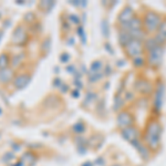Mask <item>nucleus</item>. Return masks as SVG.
I'll list each match as a JSON object with an SVG mask.
<instances>
[{"mask_svg": "<svg viewBox=\"0 0 166 166\" xmlns=\"http://www.w3.org/2000/svg\"><path fill=\"white\" fill-rule=\"evenodd\" d=\"M160 133H162V128L157 122H152L148 125L146 133V142L151 148H156L158 146Z\"/></svg>", "mask_w": 166, "mask_h": 166, "instance_id": "1", "label": "nucleus"}, {"mask_svg": "<svg viewBox=\"0 0 166 166\" xmlns=\"http://www.w3.org/2000/svg\"><path fill=\"white\" fill-rule=\"evenodd\" d=\"M125 48H126L127 54L130 55V57H132V58L134 59L140 58V55H141L142 53V43L138 39L132 38L130 41L126 43Z\"/></svg>", "mask_w": 166, "mask_h": 166, "instance_id": "2", "label": "nucleus"}, {"mask_svg": "<svg viewBox=\"0 0 166 166\" xmlns=\"http://www.w3.org/2000/svg\"><path fill=\"white\" fill-rule=\"evenodd\" d=\"M164 50L160 45H156L153 49L149 50V63L154 66H157L160 64L162 60H163Z\"/></svg>", "mask_w": 166, "mask_h": 166, "instance_id": "3", "label": "nucleus"}, {"mask_svg": "<svg viewBox=\"0 0 166 166\" xmlns=\"http://www.w3.org/2000/svg\"><path fill=\"white\" fill-rule=\"evenodd\" d=\"M145 26L146 29L148 31H154L157 29V27L160 26V17L155 12H148L145 16Z\"/></svg>", "mask_w": 166, "mask_h": 166, "instance_id": "4", "label": "nucleus"}, {"mask_svg": "<svg viewBox=\"0 0 166 166\" xmlns=\"http://www.w3.org/2000/svg\"><path fill=\"white\" fill-rule=\"evenodd\" d=\"M122 135H123V137H124L126 141H128V142H131V143L134 144L136 141H137L138 132L135 127L128 126V127H126V128H124V130L122 131Z\"/></svg>", "mask_w": 166, "mask_h": 166, "instance_id": "5", "label": "nucleus"}, {"mask_svg": "<svg viewBox=\"0 0 166 166\" xmlns=\"http://www.w3.org/2000/svg\"><path fill=\"white\" fill-rule=\"evenodd\" d=\"M132 124V116L128 112H122L117 116V125L120 127H122L123 130L128 127Z\"/></svg>", "mask_w": 166, "mask_h": 166, "instance_id": "6", "label": "nucleus"}, {"mask_svg": "<svg viewBox=\"0 0 166 166\" xmlns=\"http://www.w3.org/2000/svg\"><path fill=\"white\" fill-rule=\"evenodd\" d=\"M133 18H134V11H133V9L131 8V7H126V8L121 12V14H120L119 17V20L122 25L126 26L128 22L132 21Z\"/></svg>", "mask_w": 166, "mask_h": 166, "instance_id": "7", "label": "nucleus"}, {"mask_svg": "<svg viewBox=\"0 0 166 166\" xmlns=\"http://www.w3.org/2000/svg\"><path fill=\"white\" fill-rule=\"evenodd\" d=\"M26 39H27V36H26L25 31L22 29L21 27H18L14 30V36H12V41L17 44H22L23 42L26 41Z\"/></svg>", "mask_w": 166, "mask_h": 166, "instance_id": "8", "label": "nucleus"}, {"mask_svg": "<svg viewBox=\"0 0 166 166\" xmlns=\"http://www.w3.org/2000/svg\"><path fill=\"white\" fill-rule=\"evenodd\" d=\"M163 97H164V85L160 84V86L157 88V91L155 94V108L156 110L160 111L163 104Z\"/></svg>", "mask_w": 166, "mask_h": 166, "instance_id": "9", "label": "nucleus"}, {"mask_svg": "<svg viewBox=\"0 0 166 166\" xmlns=\"http://www.w3.org/2000/svg\"><path fill=\"white\" fill-rule=\"evenodd\" d=\"M29 82H30V77L28 74H21L14 79V84L17 89H22L25 88Z\"/></svg>", "mask_w": 166, "mask_h": 166, "instance_id": "10", "label": "nucleus"}, {"mask_svg": "<svg viewBox=\"0 0 166 166\" xmlns=\"http://www.w3.org/2000/svg\"><path fill=\"white\" fill-rule=\"evenodd\" d=\"M125 29L128 31L130 34L136 32V31H140L141 30V21H140L137 18H133L132 21L128 22V23L125 26Z\"/></svg>", "mask_w": 166, "mask_h": 166, "instance_id": "11", "label": "nucleus"}, {"mask_svg": "<svg viewBox=\"0 0 166 166\" xmlns=\"http://www.w3.org/2000/svg\"><path fill=\"white\" fill-rule=\"evenodd\" d=\"M166 40V21H164L158 28V34L155 38V41L157 43H162Z\"/></svg>", "mask_w": 166, "mask_h": 166, "instance_id": "12", "label": "nucleus"}, {"mask_svg": "<svg viewBox=\"0 0 166 166\" xmlns=\"http://www.w3.org/2000/svg\"><path fill=\"white\" fill-rule=\"evenodd\" d=\"M12 77V70L3 69L0 70V82H8Z\"/></svg>", "mask_w": 166, "mask_h": 166, "instance_id": "13", "label": "nucleus"}, {"mask_svg": "<svg viewBox=\"0 0 166 166\" xmlns=\"http://www.w3.org/2000/svg\"><path fill=\"white\" fill-rule=\"evenodd\" d=\"M101 28H102V34L104 38H109L110 37V26H109L108 20H103L101 23Z\"/></svg>", "mask_w": 166, "mask_h": 166, "instance_id": "14", "label": "nucleus"}, {"mask_svg": "<svg viewBox=\"0 0 166 166\" xmlns=\"http://www.w3.org/2000/svg\"><path fill=\"white\" fill-rule=\"evenodd\" d=\"M8 63H9V59L8 57H7V54L1 53V54H0V70L6 69L7 65H8Z\"/></svg>", "mask_w": 166, "mask_h": 166, "instance_id": "15", "label": "nucleus"}, {"mask_svg": "<svg viewBox=\"0 0 166 166\" xmlns=\"http://www.w3.org/2000/svg\"><path fill=\"white\" fill-rule=\"evenodd\" d=\"M137 88L142 92H144V93H147V92L151 91V85L147 82H145V81H142L141 83H137Z\"/></svg>", "mask_w": 166, "mask_h": 166, "instance_id": "16", "label": "nucleus"}, {"mask_svg": "<svg viewBox=\"0 0 166 166\" xmlns=\"http://www.w3.org/2000/svg\"><path fill=\"white\" fill-rule=\"evenodd\" d=\"M101 66H102V64L100 63L99 61H97V62H93L91 65V70L92 72H99V70L101 69Z\"/></svg>", "mask_w": 166, "mask_h": 166, "instance_id": "17", "label": "nucleus"}, {"mask_svg": "<svg viewBox=\"0 0 166 166\" xmlns=\"http://www.w3.org/2000/svg\"><path fill=\"white\" fill-rule=\"evenodd\" d=\"M74 130H75V132L81 133V132H83V131H84V126H83L82 124H75Z\"/></svg>", "mask_w": 166, "mask_h": 166, "instance_id": "18", "label": "nucleus"}, {"mask_svg": "<svg viewBox=\"0 0 166 166\" xmlns=\"http://www.w3.org/2000/svg\"><path fill=\"white\" fill-rule=\"evenodd\" d=\"M22 59V55H20L19 58H18V57H14V66H16V65H18V64H19V62H20V60H21Z\"/></svg>", "mask_w": 166, "mask_h": 166, "instance_id": "19", "label": "nucleus"}, {"mask_svg": "<svg viewBox=\"0 0 166 166\" xmlns=\"http://www.w3.org/2000/svg\"><path fill=\"white\" fill-rule=\"evenodd\" d=\"M134 61H135V65H136V66L142 65V64H143V60H142V59H140V58L134 59Z\"/></svg>", "mask_w": 166, "mask_h": 166, "instance_id": "20", "label": "nucleus"}, {"mask_svg": "<svg viewBox=\"0 0 166 166\" xmlns=\"http://www.w3.org/2000/svg\"><path fill=\"white\" fill-rule=\"evenodd\" d=\"M26 20H27V21H31V20L33 19V18H34V16H33L32 14H26Z\"/></svg>", "mask_w": 166, "mask_h": 166, "instance_id": "21", "label": "nucleus"}, {"mask_svg": "<svg viewBox=\"0 0 166 166\" xmlns=\"http://www.w3.org/2000/svg\"><path fill=\"white\" fill-rule=\"evenodd\" d=\"M79 33H80V36H81V38H82V41H83V43L85 42V40H84V32H83V29L82 28H79Z\"/></svg>", "mask_w": 166, "mask_h": 166, "instance_id": "22", "label": "nucleus"}, {"mask_svg": "<svg viewBox=\"0 0 166 166\" xmlns=\"http://www.w3.org/2000/svg\"><path fill=\"white\" fill-rule=\"evenodd\" d=\"M61 60L63 61V62H65L66 60H69V55H66V53H64V54L61 57Z\"/></svg>", "mask_w": 166, "mask_h": 166, "instance_id": "23", "label": "nucleus"}, {"mask_svg": "<svg viewBox=\"0 0 166 166\" xmlns=\"http://www.w3.org/2000/svg\"><path fill=\"white\" fill-rule=\"evenodd\" d=\"M71 18H72V21H74V22L79 21V18H77L75 16H71Z\"/></svg>", "mask_w": 166, "mask_h": 166, "instance_id": "24", "label": "nucleus"}, {"mask_svg": "<svg viewBox=\"0 0 166 166\" xmlns=\"http://www.w3.org/2000/svg\"><path fill=\"white\" fill-rule=\"evenodd\" d=\"M83 166H92V164L90 163V162H88V163H85V164H83Z\"/></svg>", "mask_w": 166, "mask_h": 166, "instance_id": "25", "label": "nucleus"}, {"mask_svg": "<svg viewBox=\"0 0 166 166\" xmlns=\"http://www.w3.org/2000/svg\"><path fill=\"white\" fill-rule=\"evenodd\" d=\"M73 95H75V97H77H77H79V91H77V92L75 91L74 93H73Z\"/></svg>", "mask_w": 166, "mask_h": 166, "instance_id": "26", "label": "nucleus"}, {"mask_svg": "<svg viewBox=\"0 0 166 166\" xmlns=\"http://www.w3.org/2000/svg\"><path fill=\"white\" fill-rule=\"evenodd\" d=\"M114 166H120V165H114Z\"/></svg>", "mask_w": 166, "mask_h": 166, "instance_id": "27", "label": "nucleus"}]
</instances>
